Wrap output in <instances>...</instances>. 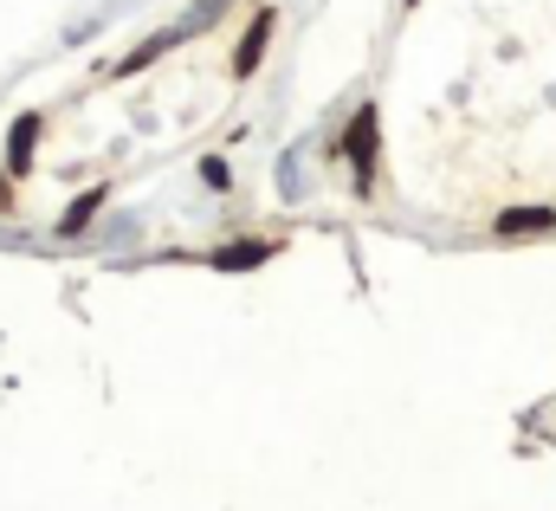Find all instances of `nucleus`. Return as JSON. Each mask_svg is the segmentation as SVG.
Listing matches in <instances>:
<instances>
[{
  "mask_svg": "<svg viewBox=\"0 0 556 511\" xmlns=\"http://www.w3.org/2000/svg\"><path fill=\"white\" fill-rule=\"evenodd\" d=\"M350 169H356V188L376 182V111L369 104L350 117Z\"/></svg>",
  "mask_w": 556,
  "mask_h": 511,
  "instance_id": "nucleus-1",
  "label": "nucleus"
},
{
  "mask_svg": "<svg viewBox=\"0 0 556 511\" xmlns=\"http://www.w3.org/2000/svg\"><path fill=\"white\" fill-rule=\"evenodd\" d=\"M266 33H273V13H260V20L247 26V39H240V59H233V72H240V78H253V72H260V59H266Z\"/></svg>",
  "mask_w": 556,
  "mask_h": 511,
  "instance_id": "nucleus-2",
  "label": "nucleus"
},
{
  "mask_svg": "<svg viewBox=\"0 0 556 511\" xmlns=\"http://www.w3.org/2000/svg\"><path fill=\"white\" fill-rule=\"evenodd\" d=\"M544 227H556V208H511V214H498V234H505V240L544 234Z\"/></svg>",
  "mask_w": 556,
  "mask_h": 511,
  "instance_id": "nucleus-3",
  "label": "nucleus"
},
{
  "mask_svg": "<svg viewBox=\"0 0 556 511\" xmlns=\"http://www.w3.org/2000/svg\"><path fill=\"white\" fill-rule=\"evenodd\" d=\"M260 259H273V247H266V240H240V247H220V253H214V265H220V272H253Z\"/></svg>",
  "mask_w": 556,
  "mask_h": 511,
  "instance_id": "nucleus-4",
  "label": "nucleus"
},
{
  "mask_svg": "<svg viewBox=\"0 0 556 511\" xmlns=\"http://www.w3.org/2000/svg\"><path fill=\"white\" fill-rule=\"evenodd\" d=\"M33 142H39V117H20L13 136H7V162H13V169H26V162H33Z\"/></svg>",
  "mask_w": 556,
  "mask_h": 511,
  "instance_id": "nucleus-5",
  "label": "nucleus"
},
{
  "mask_svg": "<svg viewBox=\"0 0 556 511\" xmlns=\"http://www.w3.org/2000/svg\"><path fill=\"white\" fill-rule=\"evenodd\" d=\"M98 208H104V188H91V195H85V201H78V208H72V214H65V221H59V234H85V227H91V214H98Z\"/></svg>",
  "mask_w": 556,
  "mask_h": 511,
  "instance_id": "nucleus-6",
  "label": "nucleus"
},
{
  "mask_svg": "<svg viewBox=\"0 0 556 511\" xmlns=\"http://www.w3.org/2000/svg\"><path fill=\"white\" fill-rule=\"evenodd\" d=\"M201 182H207V188H227L233 175H227V162H220V155H207V162H201Z\"/></svg>",
  "mask_w": 556,
  "mask_h": 511,
  "instance_id": "nucleus-7",
  "label": "nucleus"
}]
</instances>
